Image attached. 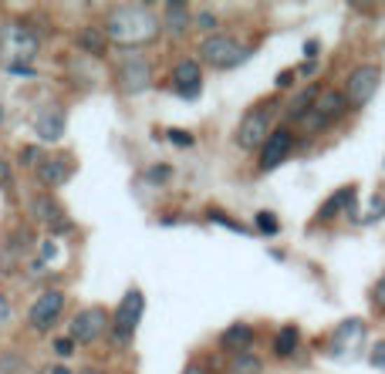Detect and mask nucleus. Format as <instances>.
Instances as JSON below:
<instances>
[{
    "label": "nucleus",
    "instance_id": "obj_1",
    "mask_svg": "<svg viewBox=\"0 0 385 374\" xmlns=\"http://www.w3.org/2000/svg\"><path fill=\"white\" fill-rule=\"evenodd\" d=\"M159 27H162V20L155 17L149 7H142V3H125V7H115V10H108V17H105V38H112L115 44H149V41L159 34Z\"/></svg>",
    "mask_w": 385,
    "mask_h": 374
},
{
    "label": "nucleus",
    "instance_id": "obj_2",
    "mask_svg": "<svg viewBox=\"0 0 385 374\" xmlns=\"http://www.w3.org/2000/svg\"><path fill=\"white\" fill-rule=\"evenodd\" d=\"M200 57L206 64H213V68H220V71H230L237 64H244L251 57V51L240 41L227 38V34H210V38L200 44Z\"/></svg>",
    "mask_w": 385,
    "mask_h": 374
},
{
    "label": "nucleus",
    "instance_id": "obj_3",
    "mask_svg": "<svg viewBox=\"0 0 385 374\" xmlns=\"http://www.w3.org/2000/svg\"><path fill=\"white\" fill-rule=\"evenodd\" d=\"M0 55L7 61V68H18L24 61L38 55V38L24 27V24H7L0 31Z\"/></svg>",
    "mask_w": 385,
    "mask_h": 374
},
{
    "label": "nucleus",
    "instance_id": "obj_4",
    "mask_svg": "<svg viewBox=\"0 0 385 374\" xmlns=\"http://www.w3.org/2000/svg\"><path fill=\"white\" fill-rule=\"evenodd\" d=\"M379 85H382V71H379L375 64H362V68H355V71L348 75L345 101L348 105H355V108H362V105H368V101L379 94Z\"/></svg>",
    "mask_w": 385,
    "mask_h": 374
},
{
    "label": "nucleus",
    "instance_id": "obj_5",
    "mask_svg": "<svg viewBox=\"0 0 385 374\" xmlns=\"http://www.w3.org/2000/svg\"><path fill=\"white\" fill-rule=\"evenodd\" d=\"M108 327H112V314L105 307H88V310H81L71 320V337H75L78 344H95V340L105 337Z\"/></svg>",
    "mask_w": 385,
    "mask_h": 374
},
{
    "label": "nucleus",
    "instance_id": "obj_6",
    "mask_svg": "<svg viewBox=\"0 0 385 374\" xmlns=\"http://www.w3.org/2000/svg\"><path fill=\"white\" fill-rule=\"evenodd\" d=\"M270 138V112L267 108H253V112L244 115L240 129H237V145L240 149H264V142Z\"/></svg>",
    "mask_w": 385,
    "mask_h": 374
},
{
    "label": "nucleus",
    "instance_id": "obj_7",
    "mask_svg": "<svg viewBox=\"0 0 385 374\" xmlns=\"http://www.w3.org/2000/svg\"><path fill=\"white\" fill-rule=\"evenodd\" d=\"M61 310H64V294L61 290H44L38 300H34V307H31V314H27V320H31V327L34 331H51L55 324H58Z\"/></svg>",
    "mask_w": 385,
    "mask_h": 374
},
{
    "label": "nucleus",
    "instance_id": "obj_8",
    "mask_svg": "<svg viewBox=\"0 0 385 374\" xmlns=\"http://www.w3.org/2000/svg\"><path fill=\"white\" fill-rule=\"evenodd\" d=\"M345 108H348L345 94H338V92L318 94V101H314V105H311V112L304 115V125H311L314 131H321V129H328L335 118H342Z\"/></svg>",
    "mask_w": 385,
    "mask_h": 374
},
{
    "label": "nucleus",
    "instance_id": "obj_9",
    "mask_svg": "<svg viewBox=\"0 0 385 374\" xmlns=\"http://www.w3.org/2000/svg\"><path fill=\"white\" fill-rule=\"evenodd\" d=\"M118 81H122V88L125 92H146L149 85H153V64L146 61L142 55H132V57H125L122 61V68H118Z\"/></svg>",
    "mask_w": 385,
    "mask_h": 374
},
{
    "label": "nucleus",
    "instance_id": "obj_10",
    "mask_svg": "<svg viewBox=\"0 0 385 374\" xmlns=\"http://www.w3.org/2000/svg\"><path fill=\"white\" fill-rule=\"evenodd\" d=\"M142 310H146V297H142V290H129L122 303H118V310L112 314V324H115V331L122 334H135V327H139V320H142Z\"/></svg>",
    "mask_w": 385,
    "mask_h": 374
},
{
    "label": "nucleus",
    "instance_id": "obj_11",
    "mask_svg": "<svg viewBox=\"0 0 385 374\" xmlns=\"http://www.w3.org/2000/svg\"><path fill=\"white\" fill-rule=\"evenodd\" d=\"M290 149H294V135H290L288 129L270 131V138L264 142V149H260V168H264V172H267V168H277L290 155Z\"/></svg>",
    "mask_w": 385,
    "mask_h": 374
},
{
    "label": "nucleus",
    "instance_id": "obj_12",
    "mask_svg": "<svg viewBox=\"0 0 385 374\" xmlns=\"http://www.w3.org/2000/svg\"><path fill=\"white\" fill-rule=\"evenodd\" d=\"M173 88L179 94H186V98L200 94V88H203V75H200V64H196V61H179V64H176Z\"/></svg>",
    "mask_w": 385,
    "mask_h": 374
},
{
    "label": "nucleus",
    "instance_id": "obj_13",
    "mask_svg": "<svg viewBox=\"0 0 385 374\" xmlns=\"http://www.w3.org/2000/svg\"><path fill=\"white\" fill-rule=\"evenodd\" d=\"M71 179V162L68 159H44L38 162V182L48 189H58Z\"/></svg>",
    "mask_w": 385,
    "mask_h": 374
},
{
    "label": "nucleus",
    "instance_id": "obj_14",
    "mask_svg": "<svg viewBox=\"0 0 385 374\" xmlns=\"http://www.w3.org/2000/svg\"><path fill=\"white\" fill-rule=\"evenodd\" d=\"M34 129H38V135L44 138V142H58L61 135H64V112L61 108H48V112L38 115V122H34Z\"/></svg>",
    "mask_w": 385,
    "mask_h": 374
},
{
    "label": "nucleus",
    "instance_id": "obj_15",
    "mask_svg": "<svg viewBox=\"0 0 385 374\" xmlns=\"http://www.w3.org/2000/svg\"><path fill=\"white\" fill-rule=\"evenodd\" d=\"M190 24H192V14H190V7L186 3H166V14H162V27L169 31V34H186L190 31Z\"/></svg>",
    "mask_w": 385,
    "mask_h": 374
},
{
    "label": "nucleus",
    "instance_id": "obj_16",
    "mask_svg": "<svg viewBox=\"0 0 385 374\" xmlns=\"http://www.w3.org/2000/svg\"><path fill=\"white\" fill-rule=\"evenodd\" d=\"M75 44L81 48V51H88V55L102 57L105 51H108V38H105V31H98V27H85V31H78Z\"/></svg>",
    "mask_w": 385,
    "mask_h": 374
},
{
    "label": "nucleus",
    "instance_id": "obj_17",
    "mask_svg": "<svg viewBox=\"0 0 385 374\" xmlns=\"http://www.w3.org/2000/svg\"><path fill=\"white\" fill-rule=\"evenodd\" d=\"M220 340H223V347L247 354V351H251V344H253V331L247 327V324H233V327L223 337H220Z\"/></svg>",
    "mask_w": 385,
    "mask_h": 374
},
{
    "label": "nucleus",
    "instance_id": "obj_18",
    "mask_svg": "<svg viewBox=\"0 0 385 374\" xmlns=\"http://www.w3.org/2000/svg\"><path fill=\"white\" fill-rule=\"evenodd\" d=\"M34 216L44 220V223H61V206L51 196H38V199H34Z\"/></svg>",
    "mask_w": 385,
    "mask_h": 374
},
{
    "label": "nucleus",
    "instance_id": "obj_19",
    "mask_svg": "<svg viewBox=\"0 0 385 374\" xmlns=\"http://www.w3.org/2000/svg\"><path fill=\"white\" fill-rule=\"evenodd\" d=\"M294 347H298V331H294V327H284V331L277 334V340H274V351L281 357H288V354H294Z\"/></svg>",
    "mask_w": 385,
    "mask_h": 374
},
{
    "label": "nucleus",
    "instance_id": "obj_20",
    "mask_svg": "<svg viewBox=\"0 0 385 374\" xmlns=\"http://www.w3.org/2000/svg\"><path fill=\"white\" fill-rule=\"evenodd\" d=\"M260 357L253 354H237V361H233V374H260Z\"/></svg>",
    "mask_w": 385,
    "mask_h": 374
},
{
    "label": "nucleus",
    "instance_id": "obj_21",
    "mask_svg": "<svg viewBox=\"0 0 385 374\" xmlns=\"http://www.w3.org/2000/svg\"><path fill=\"white\" fill-rule=\"evenodd\" d=\"M169 175H173V168H169V166H155V168H149V172H146V179H149V182H155V186H162Z\"/></svg>",
    "mask_w": 385,
    "mask_h": 374
},
{
    "label": "nucleus",
    "instance_id": "obj_22",
    "mask_svg": "<svg viewBox=\"0 0 385 374\" xmlns=\"http://www.w3.org/2000/svg\"><path fill=\"white\" fill-rule=\"evenodd\" d=\"M372 368H379V371H385V340H379L375 347H372Z\"/></svg>",
    "mask_w": 385,
    "mask_h": 374
},
{
    "label": "nucleus",
    "instance_id": "obj_23",
    "mask_svg": "<svg viewBox=\"0 0 385 374\" xmlns=\"http://www.w3.org/2000/svg\"><path fill=\"white\" fill-rule=\"evenodd\" d=\"M196 24H200L203 31H216V24H220V20H216V14H210V10H203V14L196 17Z\"/></svg>",
    "mask_w": 385,
    "mask_h": 374
},
{
    "label": "nucleus",
    "instance_id": "obj_24",
    "mask_svg": "<svg viewBox=\"0 0 385 374\" xmlns=\"http://www.w3.org/2000/svg\"><path fill=\"white\" fill-rule=\"evenodd\" d=\"M257 226H260L264 233H277V220H274L270 213H260V216H257Z\"/></svg>",
    "mask_w": 385,
    "mask_h": 374
},
{
    "label": "nucleus",
    "instance_id": "obj_25",
    "mask_svg": "<svg viewBox=\"0 0 385 374\" xmlns=\"http://www.w3.org/2000/svg\"><path fill=\"white\" fill-rule=\"evenodd\" d=\"M38 155H41V152L34 149V145H27V149H20V162H24V166H34V168H38Z\"/></svg>",
    "mask_w": 385,
    "mask_h": 374
},
{
    "label": "nucleus",
    "instance_id": "obj_26",
    "mask_svg": "<svg viewBox=\"0 0 385 374\" xmlns=\"http://www.w3.org/2000/svg\"><path fill=\"white\" fill-rule=\"evenodd\" d=\"M55 347H58V354H61V357L75 354V340H71V337H61V340L55 344Z\"/></svg>",
    "mask_w": 385,
    "mask_h": 374
},
{
    "label": "nucleus",
    "instance_id": "obj_27",
    "mask_svg": "<svg viewBox=\"0 0 385 374\" xmlns=\"http://www.w3.org/2000/svg\"><path fill=\"white\" fill-rule=\"evenodd\" d=\"M7 320H10V300H7L4 294H0V327H4Z\"/></svg>",
    "mask_w": 385,
    "mask_h": 374
},
{
    "label": "nucleus",
    "instance_id": "obj_28",
    "mask_svg": "<svg viewBox=\"0 0 385 374\" xmlns=\"http://www.w3.org/2000/svg\"><path fill=\"white\" fill-rule=\"evenodd\" d=\"M169 138H173L176 145H192V138L190 135H183V131H169Z\"/></svg>",
    "mask_w": 385,
    "mask_h": 374
},
{
    "label": "nucleus",
    "instance_id": "obj_29",
    "mask_svg": "<svg viewBox=\"0 0 385 374\" xmlns=\"http://www.w3.org/2000/svg\"><path fill=\"white\" fill-rule=\"evenodd\" d=\"M290 78H294V71H281V75H277V85L284 88V85H290Z\"/></svg>",
    "mask_w": 385,
    "mask_h": 374
},
{
    "label": "nucleus",
    "instance_id": "obj_30",
    "mask_svg": "<svg viewBox=\"0 0 385 374\" xmlns=\"http://www.w3.org/2000/svg\"><path fill=\"white\" fill-rule=\"evenodd\" d=\"M304 55H308V57H314V55H318V41H311V44H304Z\"/></svg>",
    "mask_w": 385,
    "mask_h": 374
},
{
    "label": "nucleus",
    "instance_id": "obj_31",
    "mask_svg": "<svg viewBox=\"0 0 385 374\" xmlns=\"http://www.w3.org/2000/svg\"><path fill=\"white\" fill-rule=\"evenodd\" d=\"M183 374H210V371H206V368H200V364H190Z\"/></svg>",
    "mask_w": 385,
    "mask_h": 374
},
{
    "label": "nucleus",
    "instance_id": "obj_32",
    "mask_svg": "<svg viewBox=\"0 0 385 374\" xmlns=\"http://www.w3.org/2000/svg\"><path fill=\"white\" fill-rule=\"evenodd\" d=\"M375 290H379V303H385V277L379 280V287H375Z\"/></svg>",
    "mask_w": 385,
    "mask_h": 374
},
{
    "label": "nucleus",
    "instance_id": "obj_33",
    "mask_svg": "<svg viewBox=\"0 0 385 374\" xmlns=\"http://www.w3.org/2000/svg\"><path fill=\"white\" fill-rule=\"evenodd\" d=\"M51 374H71L68 368H51Z\"/></svg>",
    "mask_w": 385,
    "mask_h": 374
},
{
    "label": "nucleus",
    "instance_id": "obj_34",
    "mask_svg": "<svg viewBox=\"0 0 385 374\" xmlns=\"http://www.w3.org/2000/svg\"><path fill=\"white\" fill-rule=\"evenodd\" d=\"M78 374H98V371H95V368H88V371H78Z\"/></svg>",
    "mask_w": 385,
    "mask_h": 374
}]
</instances>
